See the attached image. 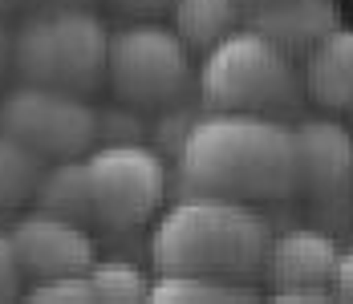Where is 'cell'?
Instances as JSON below:
<instances>
[{
    "instance_id": "6da1fadb",
    "label": "cell",
    "mask_w": 353,
    "mask_h": 304,
    "mask_svg": "<svg viewBox=\"0 0 353 304\" xmlns=\"http://www.w3.org/2000/svg\"><path fill=\"white\" fill-rule=\"evenodd\" d=\"M175 170L183 195H215L252 207L296 195L292 130L272 114H195L175 150Z\"/></svg>"
},
{
    "instance_id": "7a4b0ae2",
    "label": "cell",
    "mask_w": 353,
    "mask_h": 304,
    "mask_svg": "<svg viewBox=\"0 0 353 304\" xmlns=\"http://www.w3.org/2000/svg\"><path fill=\"white\" fill-rule=\"evenodd\" d=\"M268 243H272V227L252 203L183 195L167 211H159L150 236V264L159 272L248 280L264 268Z\"/></svg>"
},
{
    "instance_id": "3957f363",
    "label": "cell",
    "mask_w": 353,
    "mask_h": 304,
    "mask_svg": "<svg viewBox=\"0 0 353 304\" xmlns=\"http://www.w3.org/2000/svg\"><path fill=\"white\" fill-rule=\"evenodd\" d=\"M110 29L90 4H33L12 29V69L21 81L94 94L106 85Z\"/></svg>"
},
{
    "instance_id": "277c9868",
    "label": "cell",
    "mask_w": 353,
    "mask_h": 304,
    "mask_svg": "<svg viewBox=\"0 0 353 304\" xmlns=\"http://www.w3.org/2000/svg\"><path fill=\"white\" fill-rule=\"evenodd\" d=\"M199 101L208 110H240V114H276L301 94L296 61L276 49L256 29H232L203 53L195 73Z\"/></svg>"
},
{
    "instance_id": "5b68a950",
    "label": "cell",
    "mask_w": 353,
    "mask_h": 304,
    "mask_svg": "<svg viewBox=\"0 0 353 304\" xmlns=\"http://www.w3.org/2000/svg\"><path fill=\"white\" fill-rule=\"evenodd\" d=\"M191 81H195L191 49L179 41L171 25H154L150 17H139L134 25L110 33L106 85L118 101L134 110H171L191 90Z\"/></svg>"
},
{
    "instance_id": "8992f818",
    "label": "cell",
    "mask_w": 353,
    "mask_h": 304,
    "mask_svg": "<svg viewBox=\"0 0 353 304\" xmlns=\"http://www.w3.org/2000/svg\"><path fill=\"white\" fill-rule=\"evenodd\" d=\"M167 159L146 142H98L85 154L90 223L139 232L167 203Z\"/></svg>"
},
{
    "instance_id": "52a82bcc",
    "label": "cell",
    "mask_w": 353,
    "mask_h": 304,
    "mask_svg": "<svg viewBox=\"0 0 353 304\" xmlns=\"http://www.w3.org/2000/svg\"><path fill=\"white\" fill-rule=\"evenodd\" d=\"M0 130L45 163L81 159L98 146V110L85 101V94L21 81L0 98Z\"/></svg>"
},
{
    "instance_id": "ba28073f",
    "label": "cell",
    "mask_w": 353,
    "mask_h": 304,
    "mask_svg": "<svg viewBox=\"0 0 353 304\" xmlns=\"http://www.w3.org/2000/svg\"><path fill=\"white\" fill-rule=\"evenodd\" d=\"M8 239L17 247L25 284L49 280V276L85 272L98 260V243H94L90 223H77V219H65V215L41 211V207H33L29 215H21L12 223Z\"/></svg>"
},
{
    "instance_id": "9c48e42d",
    "label": "cell",
    "mask_w": 353,
    "mask_h": 304,
    "mask_svg": "<svg viewBox=\"0 0 353 304\" xmlns=\"http://www.w3.org/2000/svg\"><path fill=\"white\" fill-rule=\"evenodd\" d=\"M337 260H341V247L317 227L281 232L272 236L264 256L268 292L276 301H333Z\"/></svg>"
},
{
    "instance_id": "30bf717a",
    "label": "cell",
    "mask_w": 353,
    "mask_h": 304,
    "mask_svg": "<svg viewBox=\"0 0 353 304\" xmlns=\"http://www.w3.org/2000/svg\"><path fill=\"white\" fill-rule=\"evenodd\" d=\"M296 195L341 199L353 187V134L333 118H309L292 130Z\"/></svg>"
},
{
    "instance_id": "8fae6325",
    "label": "cell",
    "mask_w": 353,
    "mask_h": 304,
    "mask_svg": "<svg viewBox=\"0 0 353 304\" xmlns=\"http://www.w3.org/2000/svg\"><path fill=\"white\" fill-rule=\"evenodd\" d=\"M337 25H341L337 0H272V4H256L252 21H248V29L264 33L292 61L305 57L321 37L333 33Z\"/></svg>"
},
{
    "instance_id": "7c38bea8",
    "label": "cell",
    "mask_w": 353,
    "mask_h": 304,
    "mask_svg": "<svg viewBox=\"0 0 353 304\" xmlns=\"http://www.w3.org/2000/svg\"><path fill=\"white\" fill-rule=\"evenodd\" d=\"M305 94L329 114H350L353 110V29L337 25L305 53L301 73Z\"/></svg>"
},
{
    "instance_id": "4fadbf2b",
    "label": "cell",
    "mask_w": 353,
    "mask_h": 304,
    "mask_svg": "<svg viewBox=\"0 0 353 304\" xmlns=\"http://www.w3.org/2000/svg\"><path fill=\"white\" fill-rule=\"evenodd\" d=\"M244 0H171V29L191 53H208L215 41L240 29Z\"/></svg>"
},
{
    "instance_id": "5bb4252c",
    "label": "cell",
    "mask_w": 353,
    "mask_h": 304,
    "mask_svg": "<svg viewBox=\"0 0 353 304\" xmlns=\"http://www.w3.org/2000/svg\"><path fill=\"white\" fill-rule=\"evenodd\" d=\"M33 207L65 215L77 223H90V187H85V154L81 159H57L45 163L33 191Z\"/></svg>"
},
{
    "instance_id": "9a60e30c",
    "label": "cell",
    "mask_w": 353,
    "mask_h": 304,
    "mask_svg": "<svg viewBox=\"0 0 353 304\" xmlns=\"http://www.w3.org/2000/svg\"><path fill=\"white\" fill-rule=\"evenodd\" d=\"M41 170H45L41 154H33L29 146H21L17 138L0 130V215H12L33 203Z\"/></svg>"
},
{
    "instance_id": "2e32d148",
    "label": "cell",
    "mask_w": 353,
    "mask_h": 304,
    "mask_svg": "<svg viewBox=\"0 0 353 304\" xmlns=\"http://www.w3.org/2000/svg\"><path fill=\"white\" fill-rule=\"evenodd\" d=\"M256 288H248L244 280H219V276H199V272H159L150 280V296L146 301H252Z\"/></svg>"
},
{
    "instance_id": "e0dca14e",
    "label": "cell",
    "mask_w": 353,
    "mask_h": 304,
    "mask_svg": "<svg viewBox=\"0 0 353 304\" xmlns=\"http://www.w3.org/2000/svg\"><path fill=\"white\" fill-rule=\"evenodd\" d=\"M90 284H94V301H110V304H130V301H146L150 296V276L130 264V260H94L90 268Z\"/></svg>"
},
{
    "instance_id": "ac0fdd59",
    "label": "cell",
    "mask_w": 353,
    "mask_h": 304,
    "mask_svg": "<svg viewBox=\"0 0 353 304\" xmlns=\"http://www.w3.org/2000/svg\"><path fill=\"white\" fill-rule=\"evenodd\" d=\"M25 296L37 304H85L94 301V284L85 272H70V276H49V280H33L25 284Z\"/></svg>"
},
{
    "instance_id": "d6986e66",
    "label": "cell",
    "mask_w": 353,
    "mask_h": 304,
    "mask_svg": "<svg viewBox=\"0 0 353 304\" xmlns=\"http://www.w3.org/2000/svg\"><path fill=\"white\" fill-rule=\"evenodd\" d=\"M17 296H25V272L8 232H0V301H17Z\"/></svg>"
},
{
    "instance_id": "ffe728a7",
    "label": "cell",
    "mask_w": 353,
    "mask_h": 304,
    "mask_svg": "<svg viewBox=\"0 0 353 304\" xmlns=\"http://www.w3.org/2000/svg\"><path fill=\"white\" fill-rule=\"evenodd\" d=\"M333 296H337V301H353V252H341V260H337Z\"/></svg>"
},
{
    "instance_id": "44dd1931",
    "label": "cell",
    "mask_w": 353,
    "mask_h": 304,
    "mask_svg": "<svg viewBox=\"0 0 353 304\" xmlns=\"http://www.w3.org/2000/svg\"><path fill=\"white\" fill-rule=\"evenodd\" d=\"M114 8H122L126 17H159V12H167L171 8V0H110Z\"/></svg>"
},
{
    "instance_id": "7402d4cb",
    "label": "cell",
    "mask_w": 353,
    "mask_h": 304,
    "mask_svg": "<svg viewBox=\"0 0 353 304\" xmlns=\"http://www.w3.org/2000/svg\"><path fill=\"white\" fill-rule=\"evenodd\" d=\"M12 65V29L4 25V17H0V73Z\"/></svg>"
},
{
    "instance_id": "603a6c76",
    "label": "cell",
    "mask_w": 353,
    "mask_h": 304,
    "mask_svg": "<svg viewBox=\"0 0 353 304\" xmlns=\"http://www.w3.org/2000/svg\"><path fill=\"white\" fill-rule=\"evenodd\" d=\"M25 4H29V0H0V17L12 12V8H25Z\"/></svg>"
},
{
    "instance_id": "cb8c5ba5",
    "label": "cell",
    "mask_w": 353,
    "mask_h": 304,
    "mask_svg": "<svg viewBox=\"0 0 353 304\" xmlns=\"http://www.w3.org/2000/svg\"><path fill=\"white\" fill-rule=\"evenodd\" d=\"M33 4H90V0H29V8Z\"/></svg>"
},
{
    "instance_id": "d4e9b609",
    "label": "cell",
    "mask_w": 353,
    "mask_h": 304,
    "mask_svg": "<svg viewBox=\"0 0 353 304\" xmlns=\"http://www.w3.org/2000/svg\"><path fill=\"white\" fill-rule=\"evenodd\" d=\"M256 4H272V0H244V8H256Z\"/></svg>"
},
{
    "instance_id": "484cf974",
    "label": "cell",
    "mask_w": 353,
    "mask_h": 304,
    "mask_svg": "<svg viewBox=\"0 0 353 304\" xmlns=\"http://www.w3.org/2000/svg\"><path fill=\"white\" fill-rule=\"evenodd\" d=\"M350 114H353V110H350Z\"/></svg>"
}]
</instances>
